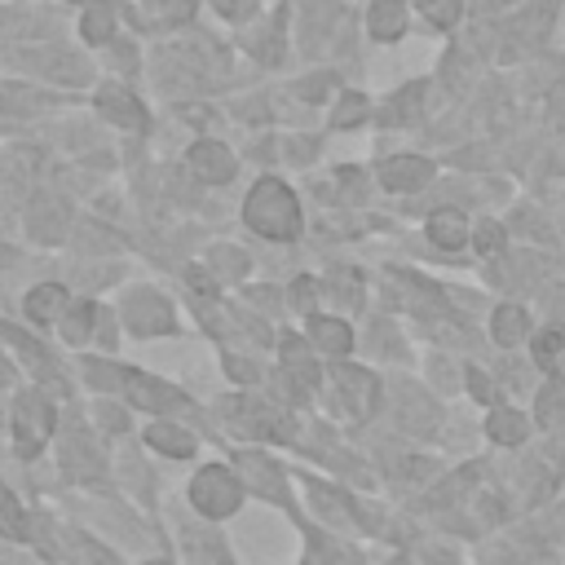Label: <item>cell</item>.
Here are the masks:
<instances>
[{
	"mask_svg": "<svg viewBox=\"0 0 565 565\" xmlns=\"http://www.w3.org/2000/svg\"><path fill=\"white\" fill-rule=\"evenodd\" d=\"M247 225L265 238H296L300 234V207H296V194L274 181V177H260L247 194Z\"/></svg>",
	"mask_w": 565,
	"mask_h": 565,
	"instance_id": "cell-1",
	"label": "cell"
},
{
	"mask_svg": "<svg viewBox=\"0 0 565 565\" xmlns=\"http://www.w3.org/2000/svg\"><path fill=\"white\" fill-rule=\"evenodd\" d=\"M49 428H53V411H49L44 393H35V388L18 393V406H13V437H18V450H22V455H35V450L49 441Z\"/></svg>",
	"mask_w": 565,
	"mask_h": 565,
	"instance_id": "cell-2",
	"label": "cell"
},
{
	"mask_svg": "<svg viewBox=\"0 0 565 565\" xmlns=\"http://www.w3.org/2000/svg\"><path fill=\"white\" fill-rule=\"evenodd\" d=\"M238 494H243V486L225 468H203L194 477V486H190V499H194V508L203 516H230L238 508Z\"/></svg>",
	"mask_w": 565,
	"mask_h": 565,
	"instance_id": "cell-3",
	"label": "cell"
},
{
	"mask_svg": "<svg viewBox=\"0 0 565 565\" xmlns=\"http://www.w3.org/2000/svg\"><path fill=\"white\" fill-rule=\"evenodd\" d=\"M128 327L141 331V335H154V331H168L172 327V309L154 296V291H141L128 300Z\"/></svg>",
	"mask_w": 565,
	"mask_h": 565,
	"instance_id": "cell-4",
	"label": "cell"
},
{
	"mask_svg": "<svg viewBox=\"0 0 565 565\" xmlns=\"http://www.w3.org/2000/svg\"><path fill=\"white\" fill-rule=\"evenodd\" d=\"M190 168H194V177H203V181H230V177H234V159H230V150H225L221 141H199V146L190 150Z\"/></svg>",
	"mask_w": 565,
	"mask_h": 565,
	"instance_id": "cell-5",
	"label": "cell"
},
{
	"mask_svg": "<svg viewBox=\"0 0 565 565\" xmlns=\"http://www.w3.org/2000/svg\"><path fill=\"white\" fill-rule=\"evenodd\" d=\"M428 177H433V163H428V159H415V154L388 159V163L380 168V181H384L388 190H415V185H424Z\"/></svg>",
	"mask_w": 565,
	"mask_h": 565,
	"instance_id": "cell-6",
	"label": "cell"
},
{
	"mask_svg": "<svg viewBox=\"0 0 565 565\" xmlns=\"http://www.w3.org/2000/svg\"><path fill=\"white\" fill-rule=\"evenodd\" d=\"M335 380H340V388H344V402L353 406V415H371V406H375V380L362 371V366H335Z\"/></svg>",
	"mask_w": 565,
	"mask_h": 565,
	"instance_id": "cell-7",
	"label": "cell"
},
{
	"mask_svg": "<svg viewBox=\"0 0 565 565\" xmlns=\"http://www.w3.org/2000/svg\"><path fill=\"white\" fill-rule=\"evenodd\" d=\"M119 380L132 388V402H137V406H150V411H168V406H177V402H181V393H177V388H168L163 380H150V375H132V371H119Z\"/></svg>",
	"mask_w": 565,
	"mask_h": 565,
	"instance_id": "cell-8",
	"label": "cell"
},
{
	"mask_svg": "<svg viewBox=\"0 0 565 565\" xmlns=\"http://www.w3.org/2000/svg\"><path fill=\"white\" fill-rule=\"evenodd\" d=\"M97 106H102V115L106 119H115V124H124V128H141L146 124V115H141V106H137V97L128 93V88H102L97 93Z\"/></svg>",
	"mask_w": 565,
	"mask_h": 565,
	"instance_id": "cell-9",
	"label": "cell"
},
{
	"mask_svg": "<svg viewBox=\"0 0 565 565\" xmlns=\"http://www.w3.org/2000/svg\"><path fill=\"white\" fill-rule=\"evenodd\" d=\"M428 238H433L437 247L455 252V247H463V238H468V221H463L455 207H441V212L428 216Z\"/></svg>",
	"mask_w": 565,
	"mask_h": 565,
	"instance_id": "cell-10",
	"label": "cell"
},
{
	"mask_svg": "<svg viewBox=\"0 0 565 565\" xmlns=\"http://www.w3.org/2000/svg\"><path fill=\"white\" fill-rule=\"evenodd\" d=\"M486 433H490L499 446H521L525 433H530V419H525L521 411H512V406H499V411H490Z\"/></svg>",
	"mask_w": 565,
	"mask_h": 565,
	"instance_id": "cell-11",
	"label": "cell"
},
{
	"mask_svg": "<svg viewBox=\"0 0 565 565\" xmlns=\"http://www.w3.org/2000/svg\"><path fill=\"white\" fill-rule=\"evenodd\" d=\"M309 335H313V344L322 349V353H349L353 349V331L340 322V318H313L309 322Z\"/></svg>",
	"mask_w": 565,
	"mask_h": 565,
	"instance_id": "cell-12",
	"label": "cell"
},
{
	"mask_svg": "<svg viewBox=\"0 0 565 565\" xmlns=\"http://www.w3.org/2000/svg\"><path fill=\"white\" fill-rule=\"evenodd\" d=\"M243 477H247L252 490H260L269 499H282V472L265 455H243Z\"/></svg>",
	"mask_w": 565,
	"mask_h": 565,
	"instance_id": "cell-13",
	"label": "cell"
},
{
	"mask_svg": "<svg viewBox=\"0 0 565 565\" xmlns=\"http://www.w3.org/2000/svg\"><path fill=\"white\" fill-rule=\"evenodd\" d=\"M525 331H530V313H525L521 305H499V309H494V340H499L503 349L521 344Z\"/></svg>",
	"mask_w": 565,
	"mask_h": 565,
	"instance_id": "cell-14",
	"label": "cell"
},
{
	"mask_svg": "<svg viewBox=\"0 0 565 565\" xmlns=\"http://www.w3.org/2000/svg\"><path fill=\"white\" fill-rule=\"evenodd\" d=\"M402 26H406V4L402 0H375L371 4V35L375 40H393V35H402Z\"/></svg>",
	"mask_w": 565,
	"mask_h": 565,
	"instance_id": "cell-15",
	"label": "cell"
},
{
	"mask_svg": "<svg viewBox=\"0 0 565 565\" xmlns=\"http://www.w3.org/2000/svg\"><path fill=\"white\" fill-rule=\"evenodd\" d=\"M62 309H66V287H57V282H44V287H35L26 296V313L35 322H53Z\"/></svg>",
	"mask_w": 565,
	"mask_h": 565,
	"instance_id": "cell-16",
	"label": "cell"
},
{
	"mask_svg": "<svg viewBox=\"0 0 565 565\" xmlns=\"http://www.w3.org/2000/svg\"><path fill=\"white\" fill-rule=\"evenodd\" d=\"M146 441L159 446V450H168V455H190V450H194V437H190V433L163 428V424H150V428H146Z\"/></svg>",
	"mask_w": 565,
	"mask_h": 565,
	"instance_id": "cell-17",
	"label": "cell"
},
{
	"mask_svg": "<svg viewBox=\"0 0 565 565\" xmlns=\"http://www.w3.org/2000/svg\"><path fill=\"white\" fill-rule=\"evenodd\" d=\"M539 419L543 424H561L565 419V384H547L539 393Z\"/></svg>",
	"mask_w": 565,
	"mask_h": 565,
	"instance_id": "cell-18",
	"label": "cell"
},
{
	"mask_svg": "<svg viewBox=\"0 0 565 565\" xmlns=\"http://www.w3.org/2000/svg\"><path fill=\"white\" fill-rule=\"evenodd\" d=\"M561 353H565V335H561V331H543V335H534V362H539V366H556Z\"/></svg>",
	"mask_w": 565,
	"mask_h": 565,
	"instance_id": "cell-19",
	"label": "cell"
},
{
	"mask_svg": "<svg viewBox=\"0 0 565 565\" xmlns=\"http://www.w3.org/2000/svg\"><path fill=\"white\" fill-rule=\"evenodd\" d=\"M0 534H9V539L22 534V512H18V503H13V494L4 486H0Z\"/></svg>",
	"mask_w": 565,
	"mask_h": 565,
	"instance_id": "cell-20",
	"label": "cell"
},
{
	"mask_svg": "<svg viewBox=\"0 0 565 565\" xmlns=\"http://www.w3.org/2000/svg\"><path fill=\"white\" fill-rule=\"evenodd\" d=\"M31 230H35L40 238H57V230H62V207H57V203H44L40 221L31 216Z\"/></svg>",
	"mask_w": 565,
	"mask_h": 565,
	"instance_id": "cell-21",
	"label": "cell"
},
{
	"mask_svg": "<svg viewBox=\"0 0 565 565\" xmlns=\"http://www.w3.org/2000/svg\"><path fill=\"white\" fill-rule=\"evenodd\" d=\"M472 238H477V252H486V256H494V252L503 247V230H499L494 221H481V225L472 230Z\"/></svg>",
	"mask_w": 565,
	"mask_h": 565,
	"instance_id": "cell-22",
	"label": "cell"
},
{
	"mask_svg": "<svg viewBox=\"0 0 565 565\" xmlns=\"http://www.w3.org/2000/svg\"><path fill=\"white\" fill-rule=\"evenodd\" d=\"M419 4H424V13H428L437 26H450L455 13H459V0H419Z\"/></svg>",
	"mask_w": 565,
	"mask_h": 565,
	"instance_id": "cell-23",
	"label": "cell"
},
{
	"mask_svg": "<svg viewBox=\"0 0 565 565\" xmlns=\"http://www.w3.org/2000/svg\"><path fill=\"white\" fill-rule=\"evenodd\" d=\"M88 318H93V309H88V305H75L71 318H66V327H62L66 340H84V335H88Z\"/></svg>",
	"mask_w": 565,
	"mask_h": 565,
	"instance_id": "cell-24",
	"label": "cell"
},
{
	"mask_svg": "<svg viewBox=\"0 0 565 565\" xmlns=\"http://www.w3.org/2000/svg\"><path fill=\"white\" fill-rule=\"evenodd\" d=\"M84 35H88V40H106V35H110V13H106V9H93V13L84 18Z\"/></svg>",
	"mask_w": 565,
	"mask_h": 565,
	"instance_id": "cell-25",
	"label": "cell"
},
{
	"mask_svg": "<svg viewBox=\"0 0 565 565\" xmlns=\"http://www.w3.org/2000/svg\"><path fill=\"white\" fill-rule=\"evenodd\" d=\"M362 115H366V102L353 93V97H344V102H340V110H335V124L344 128V124H358Z\"/></svg>",
	"mask_w": 565,
	"mask_h": 565,
	"instance_id": "cell-26",
	"label": "cell"
},
{
	"mask_svg": "<svg viewBox=\"0 0 565 565\" xmlns=\"http://www.w3.org/2000/svg\"><path fill=\"white\" fill-rule=\"evenodd\" d=\"M296 305H313V278H296Z\"/></svg>",
	"mask_w": 565,
	"mask_h": 565,
	"instance_id": "cell-27",
	"label": "cell"
},
{
	"mask_svg": "<svg viewBox=\"0 0 565 565\" xmlns=\"http://www.w3.org/2000/svg\"><path fill=\"white\" fill-rule=\"evenodd\" d=\"M468 380H472V397H481V402H486V397H490V380H486V375H477V371H472Z\"/></svg>",
	"mask_w": 565,
	"mask_h": 565,
	"instance_id": "cell-28",
	"label": "cell"
},
{
	"mask_svg": "<svg viewBox=\"0 0 565 565\" xmlns=\"http://www.w3.org/2000/svg\"><path fill=\"white\" fill-rule=\"evenodd\" d=\"M252 13V0H221V13Z\"/></svg>",
	"mask_w": 565,
	"mask_h": 565,
	"instance_id": "cell-29",
	"label": "cell"
},
{
	"mask_svg": "<svg viewBox=\"0 0 565 565\" xmlns=\"http://www.w3.org/2000/svg\"><path fill=\"white\" fill-rule=\"evenodd\" d=\"M150 565H168V561H150Z\"/></svg>",
	"mask_w": 565,
	"mask_h": 565,
	"instance_id": "cell-30",
	"label": "cell"
}]
</instances>
